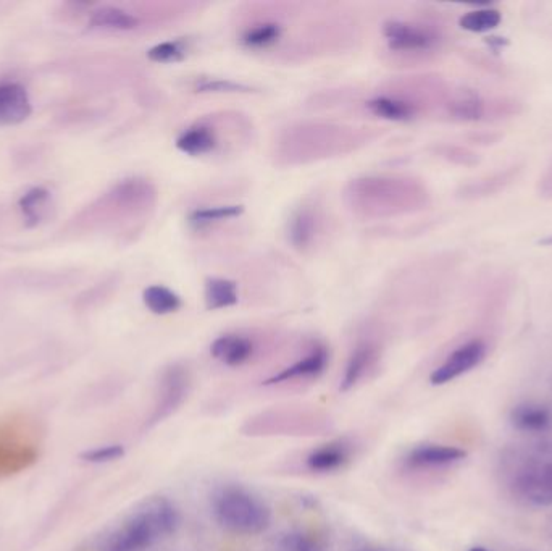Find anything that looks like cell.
<instances>
[{
    "instance_id": "28",
    "label": "cell",
    "mask_w": 552,
    "mask_h": 551,
    "mask_svg": "<svg viewBox=\"0 0 552 551\" xmlns=\"http://www.w3.org/2000/svg\"><path fill=\"white\" fill-rule=\"evenodd\" d=\"M197 93H249L251 88L228 80H204L197 83Z\"/></svg>"
},
{
    "instance_id": "30",
    "label": "cell",
    "mask_w": 552,
    "mask_h": 551,
    "mask_svg": "<svg viewBox=\"0 0 552 551\" xmlns=\"http://www.w3.org/2000/svg\"><path fill=\"white\" fill-rule=\"evenodd\" d=\"M360 551H385V550H360Z\"/></svg>"
},
{
    "instance_id": "22",
    "label": "cell",
    "mask_w": 552,
    "mask_h": 551,
    "mask_svg": "<svg viewBox=\"0 0 552 551\" xmlns=\"http://www.w3.org/2000/svg\"><path fill=\"white\" fill-rule=\"evenodd\" d=\"M280 25L276 23H265V25L256 26V28H251L243 34V43L247 47H252V49H260V47L272 46L275 44L278 39L281 38Z\"/></svg>"
},
{
    "instance_id": "8",
    "label": "cell",
    "mask_w": 552,
    "mask_h": 551,
    "mask_svg": "<svg viewBox=\"0 0 552 551\" xmlns=\"http://www.w3.org/2000/svg\"><path fill=\"white\" fill-rule=\"evenodd\" d=\"M210 353L226 366L238 367L251 359L254 345L249 338L241 335H223L212 343Z\"/></svg>"
},
{
    "instance_id": "18",
    "label": "cell",
    "mask_w": 552,
    "mask_h": 551,
    "mask_svg": "<svg viewBox=\"0 0 552 551\" xmlns=\"http://www.w3.org/2000/svg\"><path fill=\"white\" fill-rule=\"evenodd\" d=\"M143 301L149 311L157 316H167L178 311L183 306L180 296L162 285H152L143 293Z\"/></svg>"
},
{
    "instance_id": "1",
    "label": "cell",
    "mask_w": 552,
    "mask_h": 551,
    "mask_svg": "<svg viewBox=\"0 0 552 551\" xmlns=\"http://www.w3.org/2000/svg\"><path fill=\"white\" fill-rule=\"evenodd\" d=\"M180 524L175 506L165 498H152L139 506L118 527L107 542L105 551H146L172 534Z\"/></svg>"
},
{
    "instance_id": "26",
    "label": "cell",
    "mask_w": 552,
    "mask_h": 551,
    "mask_svg": "<svg viewBox=\"0 0 552 551\" xmlns=\"http://www.w3.org/2000/svg\"><path fill=\"white\" fill-rule=\"evenodd\" d=\"M47 198H49V191L44 190V188H33V190L28 191L20 201L21 211L25 214L26 219L38 223L39 209H41Z\"/></svg>"
},
{
    "instance_id": "24",
    "label": "cell",
    "mask_w": 552,
    "mask_h": 551,
    "mask_svg": "<svg viewBox=\"0 0 552 551\" xmlns=\"http://www.w3.org/2000/svg\"><path fill=\"white\" fill-rule=\"evenodd\" d=\"M186 55V47L181 41H168V43L157 44L147 52V57L157 64H173L180 62Z\"/></svg>"
},
{
    "instance_id": "27",
    "label": "cell",
    "mask_w": 552,
    "mask_h": 551,
    "mask_svg": "<svg viewBox=\"0 0 552 551\" xmlns=\"http://www.w3.org/2000/svg\"><path fill=\"white\" fill-rule=\"evenodd\" d=\"M281 551H325V548L302 532H291L281 540Z\"/></svg>"
},
{
    "instance_id": "10",
    "label": "cell",
    "mask_w": 552,
    "mask_h": 551,
    "mask_svg": "<svg viewBox=\"0 0 552 551\" xmlns=\"http://www.w3.org/2000/svg\"><path fill=\"white\" fill-rule=\"evenodd\" d=\"M449 114L459 122H477L486 115V102L473 89H460L448 104Z\"/></svg>"
},
{
    "instance_id": "2",
    "label": "cell",
    "mask_w": 552,
    "mask_h": 551,
    "mask_svg": "<svg viewBox=\"0 0 552 551\" xmlns=\"http://www.w3.org/2000/svg\"><path fill=\"white\" fill-rule=\"evenodd\" d=\"M212 509L218 524L235 534H260L272 519L264 501L241 487L220 488L212 500Z\"/></svg>"
},
{
    "instance_id": "23",
    "label": "cell",
    "mask_w": 552,
    "mask_h": 551,
    "mask_svg": "<svg viewBox=\"0 0 552 551\" xmlns=\"http://www.w3.org/2000/svg\"><path fill=\"white\" fill-rule=\"evenodd\" d=\"M517 172H519V169L512 167V169L506 170V172L498 173V175H493V177L480 181L477 185L470 186V188H467V193L477 196V198L498 193L502 188L511 185L514 178L517 177Z\"/></svg>"
},
{
    "instance_id": "14",
    "label": "cell",
    "mask_w": 552,
    "mask_h": 551,
    "mask_svg": "<svg viewBox=\"0 0 552 551\" xmlns=\"http://www.w3.org/2000/svg\"><path fill=\"white\" fill-rule=\"evenodd\" d=\"M215 146V133L207 127L189 128L176 139V148L188 156H204L207 152L214 151Z\"/></svg>"
},
{
    "instance_id": "4",
    "label": "cell",
    "mask_w": 552,
    "mask_h": 551,
    "mask_svg": "<svg viewBox=\"0 0 552 551\" xmlns=\"http://www.w3.org/2000/svg\"><path fill=\"white\" fill-rule=\"evenodd\" d=\"M486 351H488V346L480 338L467 341L457 350L452 351L448 359L438 369H435V372L431 374L430 382L433 385H444V383L459 379L460 375L467 374L475 367L480 366L483 359L486 358Z\"/></svg>"
},
{
    "instance_id": "11",
    "label": "cell",
    "mask_w": 552,
    "mask_h": 551,
    "mask_svg": "<svg viewBox=\"0 0 552 551\" xmlns=\"http://www.w3.org/2000/svg\"><path fill=\"white\" fill-rule=\"evenodd\" d=\"M349 458V448L343 442L320 446L307 456V467L314 472L336 471Z\"/></svg>"
},
{
    "instance_id": "5",
    "label": "cell",
    "mask_w": 552,
    "mask_h": 551,
    "mask_svg": "<svg viewBox=\"0 0 552 551\" xmlns=\"http://www.w3.org/2000/svg\"><path fill=\"white\" fill-rule=\"evenodd\" d=\"M388 46L393 51H430L440 38L433 31L402 22H388L383 26Z\"/></svg>"
},
{
    "instance_id": "25",
    "label": "cell",
    "mask_w": 552,
    "mask_h": 551,
    "mask_svg": "<svg viewBox=\"0 0 552 551\" xmlns=\"http://www.w3.org/2000/svg\"><path fill=\"white\" fill-rule=\"evenodd\" d=\"M123 456H125V448L122 445H105L84 451L80 458L83 459L84 463L105 464L117 461Z\"/></svg>"
},
{
    "instance_id": "7",
    "label": "cell",
    "mask_w": 552,
    "mask_h": 551,
    "mask_svg": "<svg viewBox=\"0 0 552 551\" xmlns=\"http://www.w3.org/2000/svg\"><path fill=\"white\" fill-rule=\"evenodd\" d=\"M467 456L464 450L457 446L420 445L410 451L407 464L415 469H430V467H446L459 463Z\"/></svg>"
},
{
    "instance_id": "9",
    "label": "cell",
    "mask_w": 552,
    "mask_h": 551,
    "mask_svg": "<svg viewBox=\"0 0 552 551\" xmlns=\"http://www.w3.org/2000/svg\"><path fill=\"white\" fill-rule=\"evenodd\" d=\"M328 353L325 348H317L309 356L294 362L293 366L286 367L280 374L273 375L265 382V385H278V383L289 382V380L307 379L322 374L327 367Z\"/></svg>"
},
{
    "instance_id": "6",
    "label": "cell",
    "mask_w": 552,
    "mask_h": 551,
    "mask_svg": "<svg viewBox=\"0 0 552 551\" xmlns=\"http://www.w3.org/2000/svg\"><path fill=\"white\" fill-rule=\"evenodd\" d=\"M30 114V97L23 86L17 83L0 85V127L25 122Z\"/></svg>"
},
{
    "instance_id": "29",
    "label": "cell",
    "mask_w": 552,
    "mask_h": 551,
    "mask_svg": "<svg viewBox=\"0 0 552 551\" xmlns=\"http://www.w3.org/2000/svg\"><path fill=\"white\" fill-rule=\"evenodd\" d=\"M470 551H488V550H486V548H483V547H475V548H472V550Z\"/></svg>"
},
{
    "instance_id": "17",
    "label": "cell",
    "mask_w": 552,
    "mask_h": 551,
    "mask_svg": "<svg viewBox=\"0 0 552 551\" xmlns=\"http://www.w3.org/2000/svg\"><path fill=\"white\" fill-rule=\"evenodd\" d=\"M373 359H375V348L372 345L357 346L356 351L349 358L343 380H341V390L343 392H348L351 388L356 387L357 382L368 371V367L372 364Z\"/></svg>"
},
{
    "instance_id": "3",
    "label": "cell",
    "mask_w": 552,
    "mask_h": 551,
    "mask_svg": "<svg viewBox=\"0 0 552 551\" xmlns=\"http://www.w3.org/2000/svg\"><path fill=\"white\" fill-rule=\"evenodd\" d=\"M515 493L528 503L552 505V448H543L523 459L512 480Z\"/></svg>"
},
{
    "instance_id": "16",
    "label": "cell",
    "mask_w": 552,
    "mask_h": 551,
    "mask_svg": "<svg viewBox=\"0 0 552 551\" xmlns=\"http://www.w3.org/2000/svg\"><path fill=\"white\" fill-rule=\"evenodd\" d=\"M367 107L372 114L385 118V120H391V122H407L415 115L414 104L396 99V97H375L372 101L367 102Z\"/></svg>"
},
{
    "instance_id": "21",
    "label": "cell",
    "mask_w": 552,
    "mask_h": 551,
    "mask_svg": "<svg viewBox=\"0 0 552 551\" xmlns=\"http://www.w3.org/2000/svg\"><path fill=\"white\" fill-rule=\"evenodd\" d=\"M243 212V206L205 207V209H196L191 212L188 222L194 228H204L209 227L212 223L222 222V220L235 219Z\"/></svg>"
},
{
    "instance_id": "13",
    "label": "cell",
    "mask_w": 552,
    "mask_h": 551,
    "mask_svg": "<svg viewBox=\"0 0 552 551\" xmlns=\"http://www.w3.org/2000/svg\"><path fill=\"white\" fill-rule=\"evenodd\" d=\"M511 419L517 429L522 432H530V434L543 432L551 424V414L548 409L535 403L519 404L512 411Z\"/></svg>"
},
{
    "instance_id": "19",
    "label": "cell",
    "mask_w": 552,
    "mask_h": 551,
    "mask_svg": "<svg viewBox=\"0 0 552 551\" xmlns=\"http://www.w3.org/2000/svg\"><path fill=\"white\" fill-rule=\"evenodd\" d=\"M289 241L294 248L304 249L312 243L315 236V217L309 209H302L289 220Z\"/></svg>"
},
{
    "instance_id": "15",
    "label": "cell",
    "mask_w": 552,
    "mask_h": 551,
    "mask_svg": "<svg viewBox=\"0 0 552 551\" xmlns=\"http://www.w3.org/2000/svg\"><path fill=\"white\" fill-rule=\"evenodd\" d=\"M89 25L99 30L131 31L138 28L139 20L117 7H102L92 13Z\"/></svg>"
},
{
    "instance_id": "12",
    "label": "cell",
    "mask_w": 552,
    "mask_h": 551,
    "mask_svg": "<svg viewBox=\"0 0 552 551\" xmlns=\"http://www.w3.org/2000/svg\"><path fill=\"white\" fill-rule=\"evenodd\" d=\"M204 298L209 311L231 308L238 303V285L226 278H209L205 282Z\"/></svg>"
},
{
    "instance_id": "20",
    "label": "cell",
    "mask_w": 552,
    "mask_h": 551,
    "mask_svg": "<svg viewBox=\"0 0 552 551\" xmlns=\"http://www.w3.org/2000/svg\"><path fill=\"white\" fill-rule=\"evenodd\" d=\"M502 22V15L499 10L480 9L472 10L465 13L464 17H460L459 26L462 30L470 31V33H486V31L498 28Z\"/></svg>"
}]
</instances>
